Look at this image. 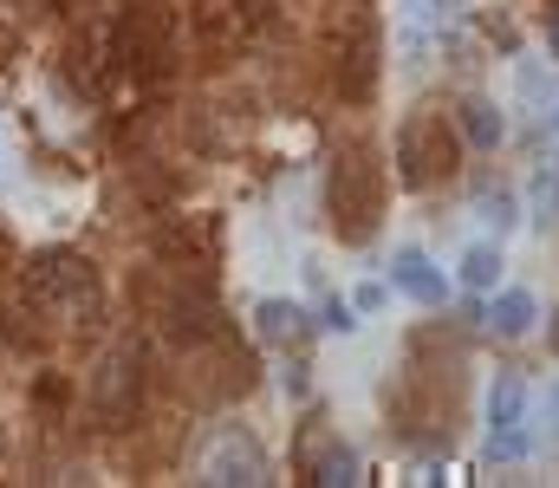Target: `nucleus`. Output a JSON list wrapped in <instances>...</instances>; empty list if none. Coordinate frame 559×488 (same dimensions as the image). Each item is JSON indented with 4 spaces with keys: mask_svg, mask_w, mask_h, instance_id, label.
Instances as JSON below:
<instances>
[{
    "mask_svg": "<svg viewBox=\"0 0 559 488\" xmlns=\"http://www.w3.org/2000/svg\"><path fill=\"white\" fill-rule=\"evenodd\" d=\"M325 215H332V235H338L345 248H365V241L384 228V163L371 157L365 144H345V151L332 157Z\"/></svg>",
    "mask_w": 559,
    "mask_h": 488,
    "instance_id": "obj_1",
    "label": "nucleus"
},
{
    "mask_svg": "<svg viewBox=\"0 0 559 488\" xmlns=\"http://www.w3.org/2000/svg\"><path fill=\"white\" fill-rule=\"evenodd\" d=\"M26 300L39 307V313H52V320L66 325H92L98 320V267L85 261V254H72V248H52V254H33V267H26Z\"/></svg>",
    "mask_w": 559,
    "mask_h": 488,
    "instance_id": "obj_2",
    "label": "nucleus"
},
{
    "mask_svg": "<svg viewBox=\"0 0 559 488\" xmlns=\"http://www.w3.org/2000/svg\"><path fill=\"white\" fill-rule=\"evenodd\" d=\"M85 404H92V424L98 430H131L143 410V345L138 338H111L92 384H85Z\"/></svg>",
    "mask_w": 559,
    "mask_h": 488,
    "instance_id": "obj_3",
    "label": "nucleus"
},
{
    "mask_svg": "<svg viewBox=\"0 0 559 488\" xmlns=\"http://www.w3.org/2000/svg\"><path fill=\"white\" fill-rule=\"evenodd\" d=\"M118 59L131 79H163L176 66V13L169 0H131V13L118 20Z\"/></svg>",
    "mask_w": 559,
    "mask_h": 488,
    "instance_id": "obj_4",
    "label": "nucleus"
},
{
    "mask_svg": "<svg viewBox=\"0 0 559 488\" xmlns=\"http://www.w3.org/2000/svg\"><path fill=\"white\" fill-rule=\"evenodd\" d=\"M455 157H462V144H455L442 111H417L397 131V176H404V189H436L455 169Z\"/></svg>",
    "mask_w": 559,
    "mask_h": 488,
    "instance_id": "obj_5",
    "label": "nucleus"
},
{
    "mask_svg": "<svg viewBox=\"0 0 559 488\" xmlns=\"http://www.w3.org/2000/svg\"><path fill=\"white\" fill-rule=\"evenodd\" d=\"M384 46H378V20L358 7L352 13V26L332 39V85H338V98L345 105H365L371 92H378V72H384V59H378Z\"/></svg>",
    "mask_w": 559,
    "mask_h": 488,
    "instance_id": "obj_6",
    "label": "nucleus"
},
{
    "mask_svg": "<svg viewBox=\"0 0 559 488\" xmlns=\"http://www.w3.org/2000/svg\"><path fill=\"white\" fill-rule=\"evenodd\" d=\"M156 320H163V338H169V345H182V352H202L209 338H222V332H228V320H222V307H215V294H209V287H176V294H163Z\"/></svg>",
    "mask_w": 559,
    "mask_h": 488,
    "instance_id": "obj_7",
    "label": "nucleus"
},
{
    "mask_svg": "<svg viewBox=\"0 0 559 488\" xmlns=\"http://www.w3.org/2000/svg\"><path fill=\"white\" fill-rule=\"evenodd\" d=\"M202 483L209 488H261L267 483V456L248 430H222L209 450H202Z\"/></svg>",
    "mask_w": 559,
    "mask_h": 488,
    "instance_id": "obj_8",
    "label": "nucleus"
},
{
    "mask_svg": "<svg viewBox=\"0 0 559 488\" xmlns=\"http://www.w3.org/2000/svg\"><path fill=\"white\" fill-rule=\"evenodd\" d=\"M391 281H397V294H411L417 307H442V300H449V281H442V274H436V267L423 261L417 248H404V254H397Z\"/></svg>",
    "mask_w": 559,
    "mask_h": 488,
    "instance_id": "obj_9",
    "label": "nucleus"
},
{
    "mask_svg": "<svg viewBox=\"0 0 559 488\" xmlns=\"http://www.w3.org/2000/svg\"><path fill=\"white\" fill-rule=\"evenodd\" d=\"M209 248H215L209 222H163L156 228V254H169V261H209Z\"/></svg>",
    "mask_w": 559,
    "mask_h": 488,
    "instance_id": "obj_10",
    "label": "nucleus"
},
{
    "mask_svg": "<svg viewBox=\"0 0 559 488\" xmlns=\"http://www.w3.org/2000/svg\"><path fill=\"white\" fill-rule=\"evenodd\" d=\"M481 320H488V332H495V338H521L527 325L540 320V300H534L527 287H508V294H501V300H495Z\"/></svg>",
    "mask_w": 559,
    "mask_h": 488,
    "instance_id": "obj_11",
    "label": "nucleus"
},
{
    "mask_svg": "<svg viewBox=\"0 0 559 488\" xmlns=\"http://www.w3.org/2000/svg\"><path fill=\"white\" fill-rule=\"evenodd\" d=\"M462 138H468L475 151H501V138H508V118H501L488 98H468V105H462Z\"/></svg>",
    "mask_w": 559,
    "mask_h": 488,
    "instance_id": "obj_12",
    "label": "nucleus"
},
{
    "mask_svg": "<svg viewBox=\"0 0 559 488\" xmlns=\"http://www.w3.org/2000/svg\"><path fill=\"white\" fill-rule=\"evenodd\" d=\"M521 410H527V384H521L514 371H501V378L488 384V424H495V430H521Z\"/></svg>",
    "mask_w": 559,
    "mask_h": 488,
    "instance_id": "obj_13",
    "label": "nucleus"
},
{
    "mask_svg": "<svg viewBox=\"0 0 559 488\" xmlns=\"http://www.w3.org/2000/svg\"><path fill=\"white\" fill-rule=\"evenodd\" d=\"M306 483H319V488L358 483V463H352V450H306Z\"/></svg>",
    "mask_w": 559,
    "mask_h": 488,
    "instance_id": "obj_14",
    "label": "nucleus"
},
{
    "mask_svg": "<svg viewBox=\"0 0 559 488\" xmlns=\"http://www.w3.org/2000/svg\"><path fill=\"white\" fill-rule=\"evenodd\" d=\"M462 281H468V287H495V281H501V248H495V241H475V248L462 254Z\"/></svg>",
    "mask_w": 559,
    "mask_h": 488,
    "instance_id": "obj_15",
    "label": "nucleus"
},
{
    "mask_svg": "<svg viewBox=\"0 0 559 488\" xmlns=\"http://www.w3.org/2000/svg\"><path fill=\"white\" fill-rule=\"evenodd\" d=\"M299 332H306V313H299L293 300H267V307H261V338H280V345H286V338H299Z\"/></svg>",
    "mask_w": 559,
    "mask_h": 488,
    "instance_id": "obj_16",
    "label": "nucleus"
},
{
    "mask_svg": "<svg viewBox=\"0 0 559 488\" xmlns=\"http://www.w3.org/2000/svg\"><path fill=\"white\" fill-rule=\"evenodd\" d=\"M534 228H559V176H534Z\"/></svg>",
    "mask_w": 559,
    "mask_h": 488,
    "instance_id": "obj_17",
    "label": "nucleus"
},
{
    "mask_svg": "<svg viewBox=\"0 0 559 488\" xmlns=\"http://www.w3.org/2000/svg\"><path fill=\"white\" fill-rule=\"evenodd\" d=\"M475 209H481V222H488V228H501V235L514 228V195H508V189H481V195H475Z\"/></svg>",
    "mask_w": 559,
    "mask_h": 488,
    "instance_id": "obj_18",
    "label": "nucleus"
},
{
    "mask_svg": "<svg viewBox=\"0 0 559 488\" xmlns=\"http://www.w3.org/2000/svg\"><path fill=\"white\" fill-rule=\"evenodd\" d=\"M39 397L46 404H66V378H39Z\"/></svg>",
    "mask_w": 559,
    "mask_h": 488,
    "instance_id": "obj_19",
    "label": "nucleus"
},
{
    "mask_svg": "<svg viewBox=\"0 0 559 488\" xmlns=\"http://www.w3.org/2000/svg\"><path fill=\"white\" fill-rule=\"evenodd\" d=\"M547 437H559V384L547 391Z\"/></svg>",
    "mask_w": 559,
    "mask_h": 488,
    "instance_id": "obj_20",
    "label": "nucleus"
},
{
    "mask_svg": "<svg viewBox=\"0 0 559 488\" xmlns=\"http://www.w3.org/2000/svg\"><path fill=\"white\" fill-rule=\"evenodd\" d=\"M547 345H554V358H559V307H554V325H547Z\"/></svg>",
    "mask_w": 559,
    "mask_h": 488,
    "instance_id": "obj_21",
    "label": "nucleus"
},
{
    "mask_svg": "<svg viewBox=\"0 0 559 488\" xmlns=\"http://www.w3.org/2000/svg\"><path fill=\"white\" fill-rule=\"evenodd\" d=\"M547 46H554V59H559V20H547Z\"/></svg>",
    "mask_w": 559,
    "mask_h": 488,
    "instance_id": "obj_22",
    "label": "nucleus"
},
{
    "mask_svg": "<svg viewBox=\"0 0 559 488\" xmlns=\"http://www.w3.org/2000/svg\"><path fill=\"white\" fill-rule=\"evenodd\" d=\"M7 261H13V241H7V235H0V267H7Z\"/></svg>",
    "mask_w": 559,
    "mask_h": 488,
    "instance_id": "obj_23",
    "label": "nucleus"
},
{
    "mask_svg": "<svg viewBox=\"0 0 559 488\" xmlns=\"http://www.w3.org/2000/svg\"><path fill=\"white\" fill-rule=\"evenodd\" d=\"M0 52H13V33H7V26H0Z\"/></svg>",
    "mask_w": 559,
    "mask_h": 488,
    "instance_id": "obj_24",
    "label": "nucleus"
},
{
    "mask_svg": "<svg viewBox=\"0 0 559 488\" xmlns=\"http://www.w3.org/2000/svg\"><path fill=\"white\" fill-rule=\"evenodd\" d=\"M554 131H559V111H554Z\"/></svg>",
    "mask_w": 559,
    "mask_h": 488,
    "instance_id": "obj_25",
    "label": "nucleus"
},
{
    "mask_svg": "<svg viewBox=\"0 0 559 488\" xmlns=\"http://www.w3.org/2000/svg\"><path fill=\"white\" fill-rule=\"evenodd\" d=\"M39 7H46V0H39Z\"/></svg>",
    "mask_w": 559,
    "mask_h": 488,
    "instance_id": "obj_26",
    "label": "nucleus"
}]
</instances>
